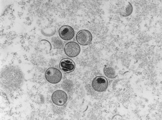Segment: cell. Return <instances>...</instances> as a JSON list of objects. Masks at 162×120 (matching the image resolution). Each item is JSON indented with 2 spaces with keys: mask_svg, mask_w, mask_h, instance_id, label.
I'll return each mask as SVG.
<instances>
[{
  "mask_svg": "<svg viewBox=\"0 0 162 120\" xmlns=\"http://www.w3.org/2000/svg\"><path fill=\"white\" fill-rule=\"evenodd\" d=\"M2 84L9 87H17L23 82V75L17 68L13 66L6 67L3 70L1 76Z\"/></svg>",
  "mask_w": 162,
  "mask_h": 120,
  "instance_id": "1",
  "label": "cell"
},
{
  "mask_svg": "<svg viewBox=\"0 0 162 120\" xmlns=\"http://www.w3.org/2000/svg\"><path fill=\"white\" fill-rule=\"evenodd\" d=\"M46 80L52 84L59 83L62 79V74L60 71L54 67H51L47 69L45 73Z\"/></svg>",
  "mask_w": 162,
  "mask_h": 120,
  "instance_id": "2",
  "label": "cell"
},
{
  "mask_svg": "<svg viewBox=\"0 0 162 120\" xmlns=\"http://www.w3.org/2000/svg\"><path fill=\"white\" fill-rule=\"evenodd\" d=\"M64 51L66 54L70 57H74L78 56L80 51L79 44L74 41L67 43L64 47Z\"/></svg>",
  "mask_w": 162,
  "mask_h": 120,
  "instance_id": "3",
  "label": "cell"
},
{
  "mask_svg": "<svg viewBox=\"0 0 162 120\" xmlns=\"http://www.w3.org/2000/svg\"><path fill=\"white\" fill-rule=\"evenodd\" d=\"M108 86L107 79L102 76L95 77L93 80L92 86L93 89L98 92H102L106 90Z\"/></svg>",
  "mask_w": 162,
  "mask_h": 120,
  "instance_id": "4",
  "label": "cell"
},
{
  "mask_svg": "<svg viewBox=\"0 0 162 120\" xmlns=\"http://www.w3.org/2000/svg\"><path fill=\"white\" fill-rule=\"evenodd\" d=\"M76 39L77 41L80 45L86 46L90 44L92 42V36L89 31L82 29L79 31L77 33Z\"/></svg>",
  "mask_w": 162,
  "mask_h": 120,
  "instance_id": "5",
  "label": "cell"
},
{
  "mask_svg": "<svg viewBox=\"0 0 162 120\" xmlns=\"http://www.w3.org/2000/svg\"><path fill=\"white\" fill-rule=\"evenodd\" d=\"M51 99L53 103L55 105L58 106H62L67 102L68 96L64 91L58 90L53 93Z\"/></svg>",
  "mask_w": 162,
  "mask_h": 120,
  "instance_id": "6",
  "label": "cell"
},
{
  "mask_svg": "<svg viewBox=\"0 0 162 120\" xmlns=\"http://www.w3.org/2000/svg\"><path fill=\"white\" fill-rule=\"evenodd\" d=\"M58 34L59 37L62 39L68 41L73 38L75 32L74 29L71 26L65 25L62 26L59 28Z\"/></svg>",
  "mask_w": 162,
  "mask_h": 120,
  "instance_id": "7",
  "label": "cell"
},
{
  "mask_svg": "<svg viewBox=\"0 0 162 120\" xmlns=\"http://www.w3.org/2000/svg\"><path fill=\"white\" fill-rule=\"evenodd\" d=\"M59 68L63 71L69 73L74 71L75 67V64L71 59L68 58L62 59L59 64Z\"/></svg>",
  "mask_w": 162,
  "mask_h": 120,
  "instance_id": "8",
  "label": "cell"
},
{
  "mask_svg": "<svg viewBox=\"0 0 162 120\" xmlns=\"http://www.w3.org/2000/svg\"><path fill=\"white\" fill-rule=\"evenodd\" d=\"M133 8L131 4L129 2L128 4L124 8L121 14L124 17H127L130 15L132 13Z\"/></svg>",
  "mask_w": 162,
  "mask_h": 120,
  "instance_id": "9",
  "label": "cell"
},
{
  "mask_svg": "<svg viewBox=\"0 0 162 120\" xmlns=\"http://www.w3.org/2000/svg\"><path fill=\"white\" fill-rule=\"evenodd\" d=\"M104 72L105 75L110 78H114L116 76L115 70L111 67H105L104 69Z\"/></svg>",
  "mask_w": 162,
  "mask_h": 120,
  "instance_id": "10",
  "label": "cell"
}]
</instances>
